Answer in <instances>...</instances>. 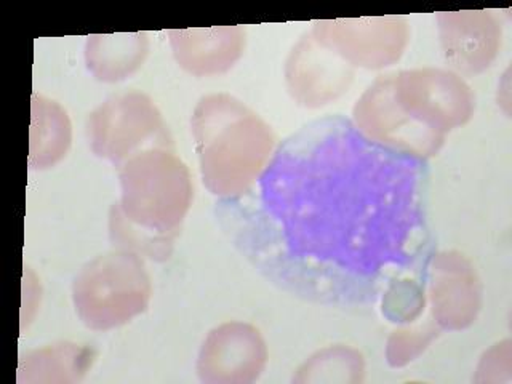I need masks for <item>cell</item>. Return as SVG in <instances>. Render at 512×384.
<instances>
[{
	"instance_id": "6da1fadb",
	"label": "cell",
	"mask_w": 512,
	"mask_h": 384,
	"mask_svg": "<svg viewBox=\"0 0 512 384\" xmlns=\"http://www.w3.org/2000/svg\"><path fill=\"white\" fill-rule=\"evenodd\" d=\"M365 141L349 124L309 125L263 176L264 204L284 226V245L296 260L357 276L378 268L367 250V232L380 220L372 200L378 192L360 180L365 168L356 164Z\"/></svg>"
},
{
	"instance_id": "7a4b0ae2",
	"label": "cell",
	"mask_w": 512,
	"mask_h": 384,
	"mask_svg": "<svg viewBox=\"0 0 512 384\" xmlns=\"http://www.w3.org/2000/svg\"><path fill=\"white\" fill-rule=\"evenodd\" d=\"M117 170L122 192L109 213L112 242L152 260H165L191 208L189 168L175 148L156 146Z\"/></svg>"
},
{
	"instance_id": "3957f363",
	"label": "cell",
	"mask_w": 512,
	"mask_h": 384,
	"mask_svg": "<svg viewBox=\"0 0 512 384\" xmlns=\"http://www.w3.org/2000/svg\"><path fill=\"white\" fill-rule=\"evenodd\" d=\"M191 128L204 184L224 199L252 189L276 144L271 127L228 93L200 98Z\"/></svg>"
},
{
	"instance_id": "277c9868",
	"label": "cell",
	"mask_w": 512,
	"mask_h": 384,
	"mask_svg": "<svg viewBox=\"0 0 512 384\" xmlns=\"http://www.w3.org/2000/svg\"><path fill=\"white\" fill-rule=\"evenodd\" d=\"M152 285L141 255L117 248L85 264L72 284V301L85 327L106 332L148 309Z\"/></svg>"
},
{
	"instance_id": "5b68a950",
	"label": "cell",
	"mask_w": 512,
	"mask_h": 384,
	"mask_svg": "<svg viewBox=\"0 0 512 384\" xmlns=\"http://www.w3.org/2000/svg\"><path fill=\"white\" fill-rule=\"evenodd\" d=\"M87 135L96 156L116 168L146 149L175 148L156 104L140 92L122 93L104 101L88 116Z\"/></svg>"
},
{
	"instance_id": "8992f818",
	"label": "cell",
	"mask_w": 512,
	"mask_h": 384,
	"mask_svg": "<svg viewBox=\"0 0 512 384\" xmlns=\"http://www.w3.org/2000/svg\"><path fill=\"white\" fill-rule=\"evenodd\" d=\"M394 96L410 119L445 136L463 127L476 109V96L463 77L448 69H407L392 74Z\"/></svg>"
},
{
	"instance_id": "52a82bcc",
	"label": "cell",
	"mask_w": 512,
	"mask_h": 384,
	"mask_svg": "<svg viewBox=\"0 0 512 384\" xmlns=\"http://www.w3.org/2000/svg\"><path fill=\"white\" fill-rule=\"evenodd\" d=\"M311 34L352 68L365 69L396 64L410 40L407 20L396 15L316 21Z\"/></svg>"
},
{
	"instance_id": "ba28073f",
	"label": "cell",
	"mask_w": 512,
	"mask_h": 384,
	"mask_svg": "<svg viewBox=\"0 0 512 384\" xmlns=\"http://www.w3.org/2000/svg\"><path fill=\"white\" fill-rule=\"evenodd\" d=\"M354 128L365 140L416 159L436 156L445 136L432 132L402 111L394 96L392 74L380 76L352 109Z\"/></svg>"
},
{
	"instance_id": "9c48e42d",
	"label": "cell",
	"mask_w": 512,
	"mask_h": 384,
	"mask_svg": "<svg viewBox=\"0 0 512 384\" xmlns=\"http://www.w3.org/2000/svg\"><path fill=\"white\" fill-rule=\"evenodd\" d=\"M268 362V346L258 328L245 322H226L205 338L197 359L202 383L250 384Z\"/></svg>"
},
{
	"instance_id": "30bf717a",
	"label": "cell",
	"mask_w": 512,
	"mask_h": 384,
	"mask_svg": "<svg viewBox=\"0 0 512 384\" xmlns=\"http://www.w3.org/2000/svg\"><path fill=\"white\" fill-rule=\"evenodd\" d=\"M285 80L296 103L304 108H322L348 92L354 68L309 32L288 55Z\"/></svg>"
},
{
	"instance_id": "8fae6325",
	"label": "cell",
	"mask_w": 512,
	"mask_h": 384,
	"mask_svg": "<svg viewBox=\"0 0 512 384\" xmlns=\"http://www.w3.org/2000/svg\"><path fill=\"white\" fill-rule=\"evenodd\" d=\"M432 317L440 330L471 327L482 308V284L468 256L456 250L437 253L429 269Z\"/></svg>"
},
{
	"instance_id": "7c38bea8",
	"label": "cell",
	"mask_w": 512,
	"mask_h": 384,
	"mask_svg": "<svg viewBox=\"0 0 512 384\" xmlns=\"http://www.w3.org/2000/svg\"><path fill=\"white\" fill-rule=\"evenodd\" d=\"M440 45L445 61L456 74L476 76L487 71L500 53L503 28L493 13H437Z\"/></svg>"
},
{
	"instance_id": "4fadbf2b",
	"label": "cell",
	"mask_w": 512,
	"mask_h": 384,
	"mask_svg": "<svg viewBox=\"0 0 512 384\" xmlns=\"http://www.w3.org/2000/svg\"><path fill=\"white\" fill-rule=\"evenodd\" d=\"M168 37L176 63L197 77L218 76L234 68L247 42L242 26L173 29Z\"/></svg>"
},
{
	"instance_id": "5bb4252c",
	"label": "cell",
	"mask_w": 512,
	"mask_h": 384,
	"mask_svg": "<svg viewBox=\"0 0 512 384\" xmlns=\"http://www.w3.org/2000/svg\"><path fill=\"white\" fill-rule=\"evenodd\" d=\"M148 53L146 32L95 34L87 39L85 63L96 79L114 84L135 74Z\"/></svg>"
},
{
	"instance_id": "9a60e30c",
	"label": "cell",
	"mask_w": 512,
	"mask_h": 384,
	"mask_svg": "<svg viewBox=\"0 0 512 384\" xmlns=\"http://www.w3.org/2000/svg\"><path fill=\"white\" fill-rule=\"evenodd\" d=\"M96 352L88 346L50 344L24 354L18 365V383L69 384L84 380L92 368Z\"/></svg>"
},
{
	"instance_id": "2e32d148",
	"label": "cell",
	"mask_w": 512,
	"mask_h": 384,
	"mask_svg": "<svg viewBox=\"0 0 512 384\" xmlns=\"http://www.w3.org/2000/svg\"><path fill=\"white\" fill-rule=\"evenodd\" d=\"M72 130L68 112L45 96H32L29 165L36 170L53 167L68 154Z\"/></svg>"
},
{
	"instance_id": "e0dca14e",
	"label": "cell",
	"mask_w": 512,
	"mask_h": 384,
	"mask_svg": "<svg viewBox=\"0 0 512 384\" xmlns=\"http://www.w3.org/2000/svg\"><path fill=\"white\" fill-rule=\"evenodd\" d=\"M365 360L357 349L336 344L309 357L293 376V383H362Z\"/></svg>"
},
{
	"instance_id": "ac0fdd59",
	"label": "cell",
	"mask_w": 512,
	"mask_h": 384,
	"mask_svg": "<svg viewBox=\"0 0 512 384\" xmlns=\"http://www.w3.org/2000/svg\"><path fill=\"white\" fill-rule=\"evenodd\" d=\"M439 333L440 328L434 320L420 327L399 328L396 332H392L386 346L388 364L394 368L410 364L431 346Z\"/></svg>"
},
{
	"instance_id": "d6986e66",
	"label": "cell",
	"mask_w": 512,
	"mask_h": 384,
	"mask_svg": "<svg viewBox=\"0 0 512 384\" xmlns=\"http://www.w3.org/2000/svg\"><path fill=\"white\" fill-rule=\"evenodd\" d=\"M423 306L424 298L421 296L420 288L413 282L389 288L383 301L384 314L391 322H410L420 314Z\"/></svg>"
},
{
	"instance_id": "ffe728a7",
	"label": "cell",
	"mask_w": 512,
	"mask_h": 384,
	"mask_svg": "<svg viewBox=\"0 0 512 384\" xmlns=\"http://www.w3.org/2000/svg\"><path fill=\"white\" fill-rule=\"evenodd\" d=\"M511 340L495 344L485 352L477 367L476 383H508L512 368Z\"/></svg>"
}]
</instances>
